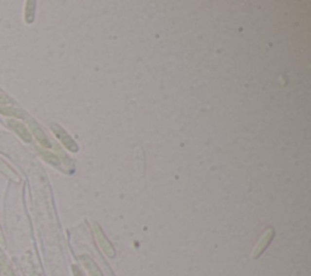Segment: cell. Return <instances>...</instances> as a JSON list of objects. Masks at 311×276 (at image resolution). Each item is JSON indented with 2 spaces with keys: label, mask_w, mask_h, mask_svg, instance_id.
I'll use <instances>...</instances> for the list:
<instances>
[{
  "label": "cell",
  "mask_w": 311,
  "mask_h": 276,
  "mask_svg": "<svg viewBox=\"0 0 311 276\" xmlns=\"http://www.w3.org/2000/svg\"><path fill=\"white\" fill-rule=\"evenodd\" d=\"M7 124H9L10 128L12 129V130L16 131L17 134H18L19 136H21L23 140H26L27 143H29L31 141V134L28 133V130L26 129V127L23 126L22 123H19V122L15 121V119H10L9 122H7Z\"/></svg>",
  "instance_id": "obj_1"
},
{
  "label": "cell",
  "mask_w": 311,
  "mask_h": 276,
  "mask_svg": "<svg viewBox=\"0 0 311 276\" xmlns=\"http://www.w3.org/2000/svg\"><path fill=\"white\" fill-rule=\"evenodd\" d=\"M0 172H1L2 174L6 175L7 178H10V179L16 180V182L18 180V177H17V174L15 173V170L12 169V168L10 167L6 162H4L1 158H0Z\"/></svg>",
  "instance_id": "obj_2"
},
{
  "label": "cell",
  "mask_w": 311,
  "mask_h": 276,
  "mask_svg": "<svg viewBox=\"0 0 311 276\" xmlns=\"http://www.w3.org/2000/svg\"><path fill=\"white\" fill-rule=\"evenodd\" d=\"M0 114H6V116H15L22 118L24 116L21 110H17L15 107L10 106H0Z\"/></svg>",
  "instance_id": "obj_3"
},
{
  "label": "cell",
  "mask_w": 311,
  "mask_h": 276,
  "mask_svg": "<svg viewBox=\"0 0 311 276\" xmlns=\"http://www.w3.org/2000/svg\"><path fill=\"white\" fill-rule=\"evenodd\" d=\"M31 127H32V129H33V131H34V134H36L37 138H38L39 140H40L41 143L44 144V145L50 146V144H49V141H48V139H46V136L44 135V133H43V131H41V129L39 128V127L37 126L36 123H34V122H32Z\"/></svg>",
  "instance_id": "obj_4"
},
{
  "label": "cell",
  "mask_w": 311,
  "mask_h": 276,
  "mask_svg": "<svg viewBox=\"0 0 311 276\" xmlns=\"http://www.w3.org/2000/svg\"><path fill=\"white\" fill-rule=\"evenodd\" d=\"M0 276H15L2 257H0Z\"/></svg>",
  "instance_id": "obj_5"
},
{
  "label": "cell",
  "mask_w": 311,
  "mask_h": 276,
  "mask_svg": "<svg viewBox=\"0 0 311 276\" xmlns=\"http://www.w3.org/2000/svg\"><path fill=\"white\" fill-rule=\"evenodd\" d=\"M34 4L33 1H28L27 2V7H26V21L28 23H31L33 21V16H34Z\"/></svg>",
  "instance_id": "obj_6"
},
{
  "label": "cell",
  "mask_w": 311,
  "mask_h": 276,
  "mask_svg": "<svg viewBox=\"0 0 311 276\" xmlns=\"http://www.w3.org/2000/svg\"><path fill=\"white\" fill-rule=\"evenodd\" d=\"M7 102H10V99L7 96H5V95L0 94V104H7Z\"/></svg>",
  "instance_id": "obj_7"
},
{
  "label": "cell",
  "mask_w": 311,
  "mask_h": 276,
  "mask_svg": "<svg viewBox=\"0 0 311 276\" xmlns=\"http://www.w3.org/2000/svg\"><path fill=\"white\" fill-rule=\"evenodd\" d=\"M0 243H1V245H5V239H4V235H2L1 228H0Z\"/></svg>",
  "instance_id": "obj_8"
}]
</instances>
